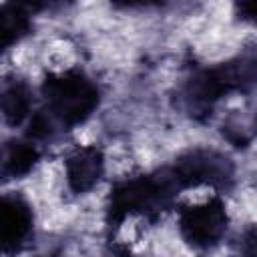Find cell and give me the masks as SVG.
I'll return each instance as SVG.
<instances>
[{
    "instance_id": "obj_9",
    "label": "cell",
    "mask_w": 257,
    "mask_h": 257,
    "mask_svg": "<svg viewBox=\"0 0 257 257\" xmlns=\"http://www.w3.org/2000/svg\"><path fill=\"white\" fill-rule=\"evenodd\" d=\"M38 161V151L32 143L24 141H10L4 147V157H2V175L6 179L10 177H22L26 175L34 163Z\"/></svg>"
},
{
    "instance_id": "obj_13",
    "label": "cell",
    "mask_w": 257,
    "mask_h": 257,
    "mask_svg": "<svg viewBox=\"0 0 257 257\" xmlns=\"http://www.w3.org/2000/svg\"><path fill=\"white\" fill-rule=\"evenodd\" d=\"M72 0H48V6H62V4H68Z\"/></svg>"
},
{
    "instance_id": "obj_3",
    "label": "cell",
    "mask_w": 257,
    "mask_h": 257,
    "mask_svg": "<svg viewBox=\"0 0 257 257\" xmlns=\"http://www.w3.org/2000/svg\"><path fill=\"white\" fill-rule=\"evenodd\" d=\"M48 112L62 126L70 128L84 122L98 104V88L78 70L48 74L42 82Z\"/></svg>"
},
{
    "instance_id": "obj_1",
    "label": "cell",
    "mask_w": 257,
    "mask_h": 257,
    "mask_svg": "<svg viewBox=\"0 0 257 257\" xmlns=\"http://www.w3.org/2000/svg\"><path fill=\"white\" fill-rule=\"evenodd\" d=\"M257 84V56H237L215 68L195 74L187 88L185 100L193 114L211 110L213 102L229 92H247Z\"/></svg>"
},
{
    "instance_id": "obj_6",
    "label": "cell",
    "mask_w": 257,
    "mask_h": 257,
    "mask_svg": "<svg viewBox=\"0 0 257 257\" xmlns=\"http://www.w3.org/2000/svg\"><path fill=\"white\" fill-rule=\"evenodd\" d=\"M32 233V209L18 195H4L0 209V241L2 251L20 249Z\"/></svg>"
},
{
    "instance_id": "obj_7",
    "label": "cell",
    "mask_w": 257,
    "mask_h": 257,
    "mask_svg": "<svg viewBox=\"0 0 257 257\" xmlns=\"http://www.w3.org/2000/svg\"><path fill=\"white\" fill-rule=\"evenodd\" d=\"M104 169L102 153L96 147H78L66 159V181L74 193L90 191Z\"/></svg>"
},
{
    "instance_id": "obj_2",
    "label": "cell",
    "mask_w": 257,
    "mask_h": 257,
    "mask_svg": "<svg viewBox=\"0 0 257 257\" xmlns=\"http://www.w3.org/2000/svg\"><path fill=\"white\" fill-rule=\"evenodd\" d=\"M177 189L179 185L175 183L171 169L163 171L161 175H143L118 183L108 197V209H106L108 227L116 229L131 213L163 211L171 203Z\"/></svg>"
},
{
    "instance_id": "obj_4",
    "label": "cell",
    "mask_w": 257,
    "mask_h": 257,
    "mask_svg": "<svg viewBox=\"0 0 257 257\" xmlns=\"http://www.w3.org/2000/svg\"><path fill=\"white\" fill-rule=\"evenodd\" d=\"M171 175L179 189L197 185L225 187L233 179V163L217 151L193 149L177 159Z\"/></svg>"
},
{
    "instance_id": "obj_8",
    "label": "cell",
    "mask_w": 257,
    "mask_h": 257,
    "mask_svg": "<svg viewBox=\"0 0 257 257\" xmlns=\"http://www.w3.org/2000/svg\"><path fill=\"white\" fill-rule=\"evenodd\" d=\"M30 110V90L22 80H6L2 88V114L10 126L20 124Z\"/></svg>"
},
{
    "instance_id": "obj_5",
    "label": "cell",
    "mask_w": 257,
    "mask_h": 257,
    "mask_svg": "<svg viewBox=\"0 0 257 257\" xmlns=\"http://www.w3.org/2000/svg\"><path fill=\"white\" fill-rule=\"evenodd\" d=\"M183 239L193 247H211L225 235L227 213L221 199L213 197L203 205L185 207L179 217Z\"/></svg>"
},
{
    "instance_id": "obj_10",
    "label": "cell",
    "mask_w": 257,
    "mask_h": 257,
    "mask_svg": "<svg viewBox=\"0 0 257 257\" xmlns=\"http://www.w3.org/2000/svg\"><path fill=\"white\" fill-rule=\"evenodd\" d=\"M30 12H26L24 8L12 4V2H4L2 6V42L4 46H12L14 42H18L28 30H30Z\"/></svg>"
},
{
    "instance_id": "obj_12",
    "label": "cell",
    "mask_w": 257,
    "mask_h": 257,
    "mask_svg": "<svg viewBox=\"0 0 257 257\" xmlns=\"http://www.w3.org/2000/svg\"><path fill=\"white\" fill-rule=\"evenodd\" d=\"M245 243H247V247H245V253H257V233H251V235H247Z\"/></svg>"
},
{
    "instance_id": "obj_11",
    "label": "cell",
    "mask_w": 257,
    "mask_h": 257,
    "mask_svg": "<svg viewBox=\"0 0 257 257\" xmlns=\"http://www.w3.org/2000/svg\"><path fill=\"white\" fill-rule=\"evenodd\" d=\"M116 6H135V4H161L163 0H110Z\"/></svg>"
}]
</instances>
